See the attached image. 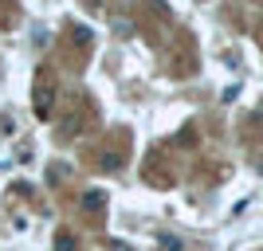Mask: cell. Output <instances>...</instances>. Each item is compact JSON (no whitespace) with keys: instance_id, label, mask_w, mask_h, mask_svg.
Segmentation results:
<instances>
[{"instance_id":"277c9868","label":"cell","mask_w":263,"mask_h":251,"mask_svg":"<svg viewBox=\"0 0 263 251\" xmlns=\"http://www.w3.org/2000/svg\"><path fill=\"white\" fill-rule=\"evenodd\" d=\"M114 251H134V247H130V243H114Z\"/></svg>"},{"instance_id":"6da1fadb","label":"cell","mask_w":263,"mask_h":251,"mask_svg":"<svg viewBox=\"0 0 263 251\" xmlns=\"http://www.w3.org/2000/svg\"><path fill=\"white\" fill-rule=\"evenodd\" d=\"M106 208V192L102 188H90L87 197H83V212H102Z\"/></svg>"},{"instance_id":"3957f363","label":"cell","mask_w":263,"mask_h":251,"mask_svg":"<svg viewBox=\"0 0 263 251\" xmlns=\"http://www.w3.org/2000/svg\"><path fill=\"white\" fill-rule=\"evenodd\" d=\"M59 251H75V243H71V236H59V243H55Z\"/></svg>"},{"instance_id":"7a4b0ae2","label":"cell","mask_w":263,"mask_h":251,"mask_svg":"<svg viewBox=\"0 0 263 251\" xmlns=\"http://www.w3.org/2000/svg\"><path fill=\"white\" fill-rule=\"evenodd\" d=\"M114 32H122V35H130V32H134V24L126 20V16H118V20H114Z\"/></svg>"}]
</instances>
